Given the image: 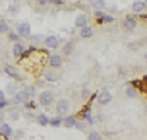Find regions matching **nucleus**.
Wrapping results in <instances>:
<instances>
[{
	"label": "nucleus",
	"instance_id": "11",
	"mask_svg": "<svg viewBox=\"0 0 147 140\" xmlns=\"http://www.w3.org/2000/svg\"><path fill=\"white\" fill-rule=\"evenodd\" d=\"M4 73H6L7 76L13 77V79H16V80H20V74H18V71H17V67H14L11 65H6V66H4Z\"/></svg>",
	"mask_w": 147,
	"mask_h": 140
},
{
	"label": "nucleus",
	"instance_id": "2",
	"mask_svg": "<svg viewBox=\"0 0 147 140\" xmlns=\"http://www.w3.org/2000/svg\"><path fill=\"white\" fill-rule=\"evenodd\" d=\"M38 100H39V104L42 105V106H49V105L53 102V94H52V91H49V90L42 91V93L39 94Z\"/></svg>",
	"mask_w": 147,
	"mask_h": 140
},
{
	"label": "nucleus",
	"instance_id": "1",
	"mask_svg": "<svg viewBox=\"0 0 147 140\" xmlns=\"http://www.w3.org/2000/svg\"><path fill=\"white\" fill-rule=\"evenodd\" d=\"M69 111H70V101H69V98H65V97H62V98H59L56 102V112L59 116H63V115H66Z\"/></svg>",
	"mask_w": 147,
	"mask_h": 140
},
{
	"label": "nucleus",
	"instance_id": "27",
	"mask_svg": "<svg viewBox=\"0 0 147 140\" xmlns=\"http://www.w3.org/2000/svg\"><path fill=\"white\" fill-rule=\"evenodd\" d=\"M24 91L30 95V98H32V97L35 95V87L34 85H27V87L24 88Z\"/></svg>",
	"mask_w": 147,
	"mask_h": 140
},
{
	"label": "nucleus",
	"instance_id": "34",
	"mask_svg": "<svg viewBox=\"0 0 147 140\" xmlns=\"http://www.w3.org/2000/svg\"><path fill=\"white\" fill-rule=\"evenodd\" d=\"M92 6H94V7H104V6H105V3L101 1V0H98V1L95 0V1H92Z\"/></svg>",
	"mask_w": 147,
	"mask_h": 140
},
{
	"label": "nucleus",
	"instance_id": "9",
	"mask_svg": "<svg viewBox=\"0 0 147 140\" xmlns=\"http://www.w3.org/2000/svg\"><path fill=\"white\" fill-rule=\"evenodd\" d=\"M0 135L4 136V137H11L13 135H14V130H13V128L9 123L3 122V123L0 125Z\"/></svg>",
	"mask_w": 147,
	"mask_h": 140
},
{
	"label": "nucleus",
	"instance_id": "23",
	"mask_svg": "<svg viewBox=\"0 0 147 140\" xmlns=\"http://www.w3.org/2000/svg\"><path fill=\"white\" fill-rule=\"evenodd\" d=\"M7 11L10 13L11 15H17V14L20 13V6H18V4H10V6L7 7Z\"/></svg>",
	"mask_w": 147,
	"mask_h": 140
},
{
	"label": "nucleus",
	"instance_id": "33",
	"mask_svg": "<svg viewBox=\"0 0 147 140\" xmlns=\"http://www.w3.org/2000/svg\"><path fill=\"white\" fill-rule=\"evenodd\" d=\"M48 3L55 4V6H62V4H65V1H63V0H51V1H48Z\"/></svg>",
	"mask_w": 147,
	"mask_h": 140
},
{
	"label": "nucleus",
	"instance_id": "12",
	"mask_svg": "<svg viewBox=\"0 0 147 140\" xmlns=\"http://www.w3.org/2000/svg\"><path fill=\"white\" fill-rule=\"evenodd\" d=\"M87 23H88V17L86 15V14H80L76 17V20H74V25L77 27V28H84V27H87Z\"/></svg>",
	"mask_w": 147,
	"mask_h": 140
},
{
	"label": "nucleus",
	"instance_id": "26",
	"mask_svg": "<svg viewBox=\"0 0 147 140\" xmlns=\"http://www.w3.org/2000/svg\"><path fill=\"white\" fill-rule=\"evenodd\" d=\"M91 90L88 88V87H84L83 88V91H81V98L83 100H88V98H91Z\"/></svg>",
	"mask_w": 147,
	"mask_h": 140
},
{
	"label": "nucleus",
	"instance_id": "37",
	"mask_svg": "<svg viewBox=\"0 0 147 140\" xmlns=\"http://www.w3.org/2000/svg\"><path fill=\"white\" fill-rule=\"evenodd\" d=\"M76 128L80 129V130H83V129H84V123H83V122H79V120H77V123H76Z\"/></svg>",
	"mask_w": 147,
	"mask_h": 140
},
{
	"label": "nucleus",
	"instance_id": "20",
	"mask_svg": "<svg viewBox=\"0 0 147 140\" xmlns=\"http://www.w3.org/2000/svg\"><path fill=\"white\" fill-rule=\"evenodd\" d=\"M126 95H127L129 98H136V97H137V88H135L133 85H129V87L126 88Z\"/></svg>",
	"mask_w": 147,
	"mask_h": 140
},
{
	"label": "nucleus",
	"instance_id": "25",
	"mask_svg": "<svg viewBox=\"0 0 147 140\" xmlns=\"http://www.w3.org/2000/svg\"><path fill=\"white\" fill-rule=\"evenodd\" d=\"M9 30H10V28H9V24L6 23L4 20H0V32H1V34H6V32H10Z\"/></svg>",
	"mask_w": 147,
	"mask_h": 140
},
{
	"label": "nucleus",
	"instance_id": "8",
	"mask_svg": "<svg viewBox=\"0 0 147 140\" xmlns=\"http://www.w3.org/2000/svg\"><path fill=\"white\" fill-rule=\"evenodd\" d=\"M62 63H63V59H62L60 55L55 53V55H51V56H49V66H51V67L57 69V67L62 66Z\"/></svg>",
	"mask_w": 147,
	"mask_h": 140
},
{
	"label": "nucleus",
	"instance_id": "40",
	"mask_svg": "<svg viewBox=\"0 0 147 140\" xmlns=\"http://www.w3.org/2000/svg\"><path fill=\"white\" fill-rule=\"evenodd\" d=\"M46 3H48L46 0H38V4H42V6H45Z\"/></svg>",
	"mask_w": 147,
	"mask_h": 140
},
{
	"label": "nucleus",
	"instance_id": "42",
	"mask_svg": "<svg viewBox=\"0 0 147 140\" xmlns=\"http://www.w3.org/2000/svg\"><path fill=\"white\" fill-rule=\"evenodd\" d=\"M144 59H146V60H147V53H146V55H144Z\"/></svg>",
	"mask_w": 147,
	"mask_h": 140
},
{
	"label": "nucleus",
	"instance_id": "6",
	"mask_svg": "<svg viewBox=\"0 0 147 140\" xmlns=\"http://www.w3.org/2000/svg\"><path fill=\"white\" fill-rule=\"evenodd\" d=\"M123 28L127 31V32H132L133 30H135L136 27H137V20H136L135 17H132V15H129L126 20L123 21Z\"/></svg>",
	"mask_w": 147,
	"mask_h": 140
},
{
	"label": "nucleus",
	"instance_id": "19",
	"mask_svg": "<svg viewBox=\"0 0 147 140\" xmlns=\"http://www.w3.org/2000/svg\"><path fill=\"white\" fill-rule=\"evenodd\" d=\"M113 18L112 15H108V14H104L101 18H97V21H98V24H109V23H112Z\"/></svg>",
	"mask_w": 147,
	"mask_h": 140
},
{
	"label": "nucleus",
	"instance_id": "15",
	"mask_svg": "<svg viewBox=\"0 0 147 140\" xmlns=\"http://www.w3.org/2000/svg\"><path fill=\"white\" fill-rule=\"evenodd\" d=\"M76 123H77V119L74 116H66L65 119H63V126L65 128H67V129H70V128H76Z\"/></svg>",
	"mask_w": 147,
	"mask_h": 140
},
{
	"label": "nucleus",
	"instance_id": "29",
	"mask_svg": "<svg viewBox=\"0 0 147 140\" xmlns=\"http://www.w3.org/2000/svg\"><path fill=\"white\" fill-rule=\"evenodd\" d=\"M16 90H17L16 84H9V85H7V93L10 94V95H13V97H14L16 94L18 93V91H16Z\"/></svg>",
	"mask_w": 147,
	"mask_h": 140
},
{
	"label": "nucleus",
	"instance_id": "10",
	"mask_svg": "<svg viewBox=\"0 0 147 140\" xmlns=\"http://www.w3.org/2000/svg\"><path fill=\"white\" fill-rule=\"evenodd\" d=\"M24 52H25L24 44H21V42H17V44H14V45H13V55H14V58H16V59L21 58Z\"/></svg>",
	"mask_w": 147,
	"mask_h": 140
},
{
	"label": "nucleus",
	"instance_id": "39",
	"mask_svg": "<svg viewBox=\"0 0 147 140\" xmlns=\"http://www.w3.org/2000/svg\"><path fill=\"white\" fill-rule=\"evenodd\" d=\"M31 39L32 41H42V36H32L31 35Z\"/></svg>",
	"mask_w": 147,
	"mask_h": 140
},
{
	"label": "nucleus",
	"instance_id": "35",
	"mask_svg": "<svg viewBox=\"0 0 147 140\" xmlns=\"http://www.w3.org/2000/svg\"><path fill=\"white\" fill-rule=\"evenodd\" d=\"M9 104H10V101H0V111H1L3 108L9 106Z\"/></svg>",
	"mask_w": 147,
	"mask_h": 140
},
{
	"label": "nucleus",
	"instance_id": "17",
	"mask_svg": "<svg viewBox=\"0 0 147 140\" xmlns=\"http://www.w3.org/2000/svg\"><path fill=\"white\" fill-rule=\"evenodd\" d=\"M92 34H94V31H92V28L88 27V25L80 30V36H81V38H91Z\"/></svg>",
	"mask_w": 147,
	"mask_h": 140
},
{
	"label": "nucleus",
	"instance_id": "4",
	"mask_svg": "<svg viewBox=\"0 0 147 140\" xmlns=\"http://www.w3.org/2000/svg\"><path fill=\"white\" fill-rule=\"evenodd\" d=\"M17 34L23 38L31 36V25L28 23H20L17 25Z\"/></svg>",
	"mask_w": 147,
	"mask_h": 140
},
{
	"label": "nucleus",
	"instance_id": "21",
	"mask_svg": "<svg viewBox=\"0 0 147 140\" xmlns=\"http://www.w3.org/2000/svg\"><path fill=\"white\" fill-rule=\"evenodd\" d=\"M49 125H51V126H53V128H59V126H62V125H63V119H62L60 116L52 118Z\"/></svg>",
	"mask_w": 147,
	"mask_h": 140
},
{
	"label": "nucleus",
	"instance_id": "28",
	"mask_svg": "<svg viewBox=\"0 0 147 140\" xmlns=\"http://www.w3.org/2000/svg\"><path fill=\"white\" fill-rule=\"evenodd\" d=\"M87 140H102V137L98 132H91L90 135H88V139Z\"/></svg>",
	"mask_w": 147,
	"mask_h": 140
},
{
	"label": "nucleus",
	"instance_id": "3",
	"mask_svg": "<svg viewBox=\"0 0 147 140\" xmlns=\"http://www.w3.org/2000/svg\"><path fill=\"white\" fill-rule=\"evenodd\" d=\"M111 101H112V94L109 93L108 90H102L101 93L97 95V102L100 105H102V106L104 105H108Z\"/></svg>",
	"mask_w": 147,
	"mask_h": 140
},
{
	"label": "nucleus",
	"instance_id": "5",
	"mask_svg": "<svg viewBox=\"0 0 147 140\" xmlns=\"http://www.w3.org/2000/svg\"><path fill=\"white\" fill-rule=\"evenodd\" d=\"M27 101H30V95L25 93L24 90H20L18 93L13 97V102H16V104H23L24 105Z\"/></svg>",
	"mask_w": 147,
	"mask_h": 140
},
{
	"label": "nucleus",
	"instance_id": "31",
	"mask_svg": "<svg viewBox=\"0 0 147 140\" xmlns=\"http://www.w3.org/2000/svg\"><path fill=\"white\" fill-rule=\"evenodd\" d=\"M24 135H25V132H24L23 129H18V130H16V132H14V135H13V136H14L17 140H20V139H23L24 137Z\"/></svg>",
	"mask_w": 147,
	"mask_h": 140
},
{
	"label": "nucleus",
	"instance_id": "36",
	"mask_svg": "<svg viewBox=\"0 0 147 140\" xmlns=\"http://www.w3.org/2000/svg\"><path fill=\"white\" fill-rule=\"evenodd\" d=\"M94 15H95V18H101L102 15H104V13L100 11V10H97V11H94Z\"/></svg>",
	"mask_w": 147,
	"mask_h": 140
},
{
	"label": "nucleus",
	"instance_id": "41",
	"mask_svg": "<svg viewBox=\"0 0 147 140\" xmlns=\"http://www.w3.org/2000/svg\"><path fill=\"white\" fill-rule=\"evenodd\" d=\"M3 119H4V114L0 112V123H3Z\"/></svg>",
	"mask_w": 147,
	"mask_h": 140
},
{
	"label": "nucleus",
	"instance_id": "38",
	"mask_svg": "<svg viewBox=\"0 0 147 140\" xmlns=\"http://www.w3.org/2000/svg\"><path fill=\"white\" fill-rule=\"evenodd\" d=\"M0 101H6V94L3 90H0Z\"/></svg>",
	"mask_w": 147,
	"mask_h": 140
},
{
	"label": "nucleus",
	"instance_id": "13",
	"mask_svg": "<svg viewBox=\"0 0 147 140\" xmlns=\"http://www.w3.org/2000/svg\"><path fill=\"white\" fill-rule=\"evenodd\" d=\"M146 9H147V3H144V1H133V4H132V10L137 13V14L143 13Z\"/></svg>",
	"mask_w": 147,
	"mask_h": 140
},
{
	"label": "nucleus",
	"instance_id": "30",
	"mask_svg": "<svg viewBox=\"0 0 147 140\" xmlns=\"http://www.w3.org/2000/svg\"><path fill=\"white\" fill-rule=\"evenodd\" d=\"M45 79L48 81H56V76L52 73V71H45Z\"/></svg>",
	"mask_w": 147,
	"mask_h": 140
},
{
	"label": "nucleus",
	"instance_id": "7",
	"mask_svg": "<svg viewBox=\"0 0 147 140\" xmlns=\"http://www.w3.org/2000/svg\"><path fill=\"white\" fill-rule=\"evenodd\" d=\"M44 42H45L46 48H49V49H56V48H59V39H57V36H55V35H48Z\"/></svg>",
	"mask_w": 147,
	"mask_h": 140
},
{
	"label": "nucleus",
	"instance_id": "22",
	"mask_svg": "<svg viewBox=\"0 0 147 140\" xmlns=\"http://www.w3.org/2000/svg\"><path fill=\"white\" fill-rule=\"evenodd\" d=\"M73 49H74V44H73V42H67V44H65V46H63V53L69 56V55H71Z\"/></svg>",
	"mask_w": 147,
	"mask_h": 140
},
{
	"label": "nucleus",
	"instance_id": "16",
	"mask_svg": "<svg viewBox=\"0 0 147 140\" xmlns=\"http://www.w3.org/2000/svg\"><path fill=\"white\" fill-rule=\"evenodd\" d=\"M36 122H38V125H41V126H46V125L51 123V119L46 116L45 114H39V115L36 116Z\"/></svg>",
	"mask_w": 147,
	"mask_h": 140
},
{
	"label": "nucleus",
	"instance_id": "32",
	"mask_svg": "<svg viewBox=\"0 0 147 140\" xmlns=\"http://www.w3.org/2000/svg\"><path fill=\"white\" fill-rule=\"evenodd\" d=\"M24 106H25L27 109H35V108H36V105H35L34 101H27V102L24 104Z\"/></svg>",
	"mask_w": 147,
	"mask_h": 140
},
{
	"label": "nucleus",
	"instance_id": "14",
	"mask_svg": "<svg viewBox=\"0 0 147 140\" xmlns=\"http://www.w3.org/2000/svg\"><path fill=\"white\" fill-rule=\"evenodd\" d=\"M81 115H83V118L90 123V125H92L94 123V120H92V116H91V105L88 104L83 111H81Z\"/></svg>",
	"mask_w": 147,
	"mask_h": 140
},
{
	"label": "nucleus",
	"instance_id": "24",
	"mask_svg": "<svg viewBox=\"0 0 147 140\" xmlns=\"http://www.w3.org/2000/svg\"><path fill=\"white\" fill-rule=\"evenodd\" d=\"M7 38H9V41H11L14 44H17V42L20 41V35L17 34V32H11V31L7 34Z\"/></svg>",
	"mask_w": 147,
	"mask_h": 140
},
{
	"label": "nucleus",
	"instance_id": "18",
	"mask_svg": "<svg viewBox=\"0 0 147 140\" xmlns=\"http://www.w3.org/2000/svg\"><path fill=\"white\" fill-rule=\"evenodd\" d=\"M9 118L11 120H18L20 119V111L17 108H9Z\"/></svg>",
	"mask_w": 147,
	"mask_h": 140
}]
</instances>
